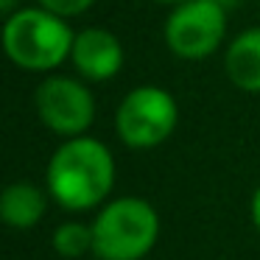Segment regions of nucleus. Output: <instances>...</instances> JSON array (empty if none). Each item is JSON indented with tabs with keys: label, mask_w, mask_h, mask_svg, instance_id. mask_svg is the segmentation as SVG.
Returning a JSON list of instances; mask_svg holds the SVG:
<instances>
[{
	"label": "nucleus",
	"mask_w": 260,
	"mask_h": 260,
	"mask_svg": "<svg viewBox=\"0 0 260 260\" xmlns=\"http://www.w3.org/2000/svg\"><path fill=\"white\" fill-rule=\"evenodd\" d=\"M51 199L70 213L104 204L115 185V157L95 137H68L45 168Z\"/></svg>",
	"instance_id": "obj_1"
},
{
	"label": "nucleus",
	"mask_w": 260,
	"mask_h": 260,
	"mask_svg": "<svg viewBox=\"0 0 260 260\" xmlns=\"http://www.w3.org/2000/svg\"><path fill=\"white\" fill-rule=\"evenodd\" d=\"M73 28L68 20L42 6L17 9L0 28V48L6 59L28 73H51L70 59Z\"/></svg>",
	"instance_id": "obj_2"
},
{
	"label": "nucleus",
	"mask_w": 260,
	"mask_h": 260,
	"mask_svg": "<svg viewBox=\"0 0 260 260\" xmlns=\"http://www.w3.org/2000/svg\"><path fill=\"white\" fill-rule=\"evenodd\" d=\"M159 238V215L140 196L104 202L92 221V252L98 260H143Z\"/></svg>",
	"instance_id": "obj_3"
},
{
	"label": "nucleus",
	"mask_w": 260,
	"mask_h": 260,
	"mask_svg": "<svg viewBox=\"0 0 260 260\" xmlns=\"http://www.w3.org/2000/svg\"><path fill=\"white\" fill-rule=\"evenodd\" d=\"M179 107L174 95L157 84L135 87L123 95L115 112V132L129 148H157L174 135Z\"/></svg>",
	"instance_id": "obj_4"
},
{
	"label": "nucleus",
	"mask_w": 260,
	"mask_h": 260,
	"mask_svg": "<svg viewBox=\"0 0 260 260\" xmlns=\"http://www.w3.org/2000/svg\"><path fill=\"white\" fill-rule=\"evenodd\" d=\"M226 37V12L213 0H185L165 20V45L179 59H207Z\"/></svg>",
	"instance_id": "obj_5"
},
{
	"label": "nucleus",
	"mask_w": 260,
	"mask_h": 260,
	"mask_svg": "<svg viewBox=\"0 0 260 260\" xmlns=\"http://www.w3.org/2000/svg\"><path fill=\"white\" fill-rule=\"evenodd\" d=\"M34 107L42 126L59 137H79L95 120V98L84 81L73 76H48L34 92Z\"/></svg>",
	"instance_id": "obj_6"
},
{
	"label": "nucleus",
	"mask_w": 260,
	"mask_h": 260,
	"mask_svg": "<svg viewBox=\"0 0 260 260\" xmlns=\"http://www.w3.org/2000/svg\"><path fill=\"white\" fill-rule=\"evenodd\" d=\"M70 64L87 81H109L123 68V45L107 28H84L73 40Z\"/></svg>",
	"instance_id": "obj_7"
},
{
	"label": "nucleus",
	"mask_w": 260,
	"mask_h": 260,
	"mask_svg": "<svg viewBox=\"0 0 260 260\" xmlns=\"http://www.w3.org/2000/svg\"><path fill=\"white\" fill-rule=\"evenodd\" d=\"M51 193L40 190L31 182H12L0 190V224L12 230H34L48 210Z\"/></svg>",
	"instance_id": "obj_8"
},
{
	"label": "nucleus",
	"mask_w": 260,
	"mask_h": 260,
	"mask_svg": "<svg viewBox=\"0 0 260 260\" xmlns=\"http://www.w3.org/2000/svg\"><path fill=\"white\" fill-rule=\"evenodd\" d=\"M224 73L238 90L260 92V28L241 31L226 45Z\"/></svg>",
	"instance_id": "obj_9"
},
{
	"label": "nucleus",
	"mask_w": 260,
	"mask_h": 260,
	"mask_svg": "<svg viewBox=\"0 0 260 260\" xmlns=\"http://www.w3.org/2000/svg\"><path fill=\"white\" fill-rule=\"evenodd\" d=\"M53 249L68 260L84 257L87 252H92V224H81V221L59 224L53 232Z\"/></svg>",
	"instance_id": "obj_10"
},
{
	"label": "nucleus",
	"mask_w": 260,
	"mask_h": 260,
	"mask_svg": "<svg viewBox=\"0 0 260 260\" xmlns=\"http://www.w3.org/2000/svg\"><path fill=\"white\" fill-rule=\"evenodd\" d=\"M37 6L48 9V12L59 14V17L70 20V17H79V14L90 12L95 6V0H37Z\"/></svg>",
	"instance_id": "obj_11"
},
{
	"label": "nucleus",
	"mask_w": 260,
	"mask_h": 260,
	"mask_svg": "<svg viewBox=\"0 0 260 260\" xmlns=\"http://www.w3.org/2000/svg\"><path fill=\"white\" fill-rule=\"evenodd\" d=\"M249 213H252V224L260 230V187L252 193V202H249Z\"/></svg>",
	"instance_id": "obj_12"
},
{
	"label": "nucleus",
	"mask_w": 260,
	"mask_h": 260,
	"mask_svg": "<svg viewBox=\"0 0 260 260\" xmlns=\"http://www.w3.org/2000/svg\"><path fill=\"white\" fill-rule=\"evenodd\" d=\"M17 3L20 0H0V17H3V14H14L17 12Z\"/></svg>",
	"instance_id": "obj_13"
},
{
	"label": "nucleus",
	"mask_w": 260,
	"mask_h": 260,
	"mask_svg": "<svg viewBox=\"0 0 260 260\" xmlns=\"http://www.w3.org/2000/svg\"><path fill=\"white\" fill-rule=\"evenodd\" d=\"M213 3H218L224 12H230V9H238V6H241L243 0H213Z\"/></svg>",
	"instance_id": "obj_14"
},
{
	"label": "nucleus",
	"mask_w": 260,
	"mask_h": 260,
	"mask_svg": "<svg viewBox=\"0 0 260 260\" xmlns=\"http://www.w3.org/2000/svg\"><path fill=\"white\" fill-rule=\"evenodd\" d=\"M151 3H159V6H179L185 0H151Z\"/></svg>",
	"instance_id": "obj_15"
}]
</instances>
